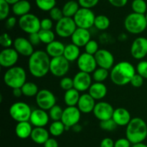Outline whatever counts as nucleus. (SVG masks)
I'll list each match as a JSON object with an SVG mask.
<instances>
[{"label": "nucleus", "instance_id": "1", "mask_svg": "<svg viewBox=\"0 0 147 147\" xmlns=\"http://www.w3.org/2000/svg\"><path fill=\"white\" fill-rule=\"evenodd\" d=\"M51 58L45 50H34L29 57L28 68L32 76L35 78H42L50 71Z\"/></svg>", "mask_w": 147, "mask_h": 147}, {"label": "nucleus", "instance_id": "2", "mask_svg": "<svg viewBox=\"0 0 147 147\" xmlns=\"http://www.w3.org/2000/svg\"><path fill=\"white\" fill-rule=\"evenodd\" d=\"M136 74V68L129 61H121L111 69L110 78L114 84L125 86L131 82Z\"/></svg>", "mask_w": 147, "mask_h": 147}, {"label": "nucleus", "instance_id": "3", "mask_svg": "<svg viewBox=\"0 0 147 147\" xmlns=\"http://www.w3.org/2000/svg\"><path fill=\"white\" fill-rule=\"evenodd\" d=\"M126 138L132 144L142 143L147 138V124L142 118H134L126 125Z\"/></svg>", "mask_w": 147, "mask_h": 147}, {"label": "nucleus", "instance_id": "4", "mask_svg": "<svg viewBox=\"0 0 147 147\" xmlns=\"http://www.w3.org/2000/svg\"><path fill=\"white\" fill-rule=\"evenodd\" d=\"M3 79L4 84L11 89L21 88L27 80V74L22 66H14L7 69Z\"/></svg>", "mask_w": 147, "mask_h": 147}, {"label": "nucleus", "instance_id": "5", "mask_svg": "<svg viewBox=\"0 0 147 147\" xmlns=\"http://www.w3.org/2000/svg\"><path fill=\"white\" fill-rule=\"evenodd\" d=\"M124 27L128 33L139 35L147 28V21L145 14L132 12L128 14L124 20Z\"/></svg>", "mask_w": 147, "mask_h": 147}, {"label": "nucleus", "instance_id": "6", "mask_svg": "<svg viewBox=\"0 0 147 147\" xmlns=\"http://www.w3.org/2000/svg\"><path fill=\"white\" fill-rule=\"evenodd\" d=\"M32 110L27 103L24 102H16L10 106L9 113L16 122L30 121Z\"/></svg>", "mask_w": 147, "mask_h": 147}, {"label": "nucleus", "instance_id": "7", "mask_svg": "<svg viewBox=\"0 0 147 147\" xmlns=\"http://www.w3.org/2000/svg\"><path fill=\"white\" fill-rule=\"evenodd\" d=\"M41 20L35 14L29 13L20 17L18 24L20 28L23 32L28 34L38 33L41 30L40 27Z\"/></svg>", "mask_w": 147, "mask_h": 147}, {"label": "nucleus", "instance_id": "8", "mask_svg": "<svg viewBox=\"0 0 147 147\" xmlns=\"http://www.w3.org/2000/svg\"><path fill=\"white\" fill-rule=\"evenodd\" d=\"M96 17L91 9L80 7L76 15L73 17V20L78 27L89 30L94 26Z\"/></svg>", "mask_w": 147, "mask_h": 147}, {"label": "nucleus", "instance_id": "9", "mask_svg": "<svg viewBox=\"0 0 147 147\" xmlns=\"http://www.w3.org/2000/svg\"><path fill=\"white\" fill-rule=\"evenodd\" d=\"M78 28L74 20L72 17H63L55 24V33L60 37L67 38L71 37Z\"/></svg>", "mask_w": 147, "mask_h": 147}, {"label": "nucleus", "instance_id": "10", "mask_svg": "<svg viewBox=\"0 0 147 147\" xmlns=\"http://www.w3.org/2000/svg\"><path fill=\"white\" fill-rule=\"evenodd\" d=\"M70 69V62L63 56L52 58L50 72L56 77H64Z\"/></svg>", "mask_w": 147, "mask_h": 147}, {"label": "nucleus", "instance_id": "11", "mask_svg": "<svg viewBox=\"0 0 147 147\" xmlns=\"http://www.w3.org/2000/svg\"><path fill=\"white\" fill-rule=\"evenodd\" d=\"M36 103L40 109L50 110L56 105V97L54 94L49 89H42L36 95Z\"/></svg>", "mask_w": 147, "mask_h": 147}, {"label": "nucleus", "instance_id": "12", "mask_svg": "<svg viewBox=\"0 0 147 147\" xmlns=\"http://www.w3.org/2000/svg\"><path fill=\"white\" fill-rule=\"evenodd\" d=\"M80 118H81V112L77 106H67V108L63 110L61 121L64 123L65 127L70 128L78 123Z\"/></svg>", "mask_w": 147, "mask_h": 147}, {"label": "nucleus", "instance_id": "13", "mask_svg": "<svg viewBox=\"0 0 147 147\" xmlns=\"http://www.w3.org/2000/svg\"><path fill=\"white\" fill-rule=\"evenodd\" d=\"M77 66L80 71L92 74L97 69L98 65L95 56L85 52L77 60Z\"/></svg>", "mask_w": 147, "mask_h": 147}, {"label": "nucleus", "instance_id": "14", "mask_svg": "<svg viewBox=\"0 0 147 147\" xmlns=\"http://www.w3.org/2000/svg\"><path fill=\"white\" fill-rule=\"evenodd\" d=\"M114 110V108L110 103L100 101L96 104L93 113L94 116L100 122V121L111 119Z\"/></svg>", "mask_w": 147, "mask_h": 147}, {"label": "nucleus", "instance_id": "15", "mask_svg": "<svg viewBox=\"0 0 147 147\" xmlns=\"http://www.w3.org/2000/svg\"><path fill=\"white\" fill-rule=\"evenodd\" d=\"M131 54L136 60H142L147 56V38L138 37L135 39L131 46Z\"/></svg>", "mask_w": 147, "mask_h": 147}, {"label": "nucleus", "instance_id": "16", "mask_svg": "<svg viewBox=\"0 0 147 147\" xmlns=\"http://www.w3.org/2000/svg\"><path fill=\"white\" fill-rule=\"evenodd\" d=\"M19 54L14 48H4L0 53V65L6 69L15 66L19 60Z\"/></svg>", "mask_w": 147, "mask_h": 147}, {"label": "nucleus", "instance_id": "17", "mask_svg": "<svg viewBox=\"0 0 147 147\" xmlns=\"http://www.w3.org/2000/svg\"><path fill=\"white\" fill-rule=\"evenodd\" d=\"M94 56L98 67L109 70L114 66V56L112 53L106 49H99Z\"/></svg>", "mask_w": 147, "mask_h": 147}, {"label": "nucleus", "instance_id": "18", "mask_svg": "<svg viewBox=\"0 0 147 147\" xmlns=\"http://www.w3.org/2000/svg\"><path fill=\"white\" fill-rule=\"evenodd\" d=\"M73 88L80 92H84L88 90L92 83V76L90 74L83 71H79L74 76Z\"/></svg>", "mask_w": 147, "mask_h": 147}, {"label": "nucleus", "instance_id": "19", "mask_svg": "<svg viewBox=\"0 0 147 147\" xmlns=\"http://www.w3.org/2000/svg\"><path fill=\"white\" fill-rule=\"evenodd\" d=\"M13 46L19 54L25 57H30L34 52V46L30 43L28 38L24 37H16L14 40Z\"/></svg>", "mask_w": 147, "mask_h": 147}, {"label": "nucleus", "instance_id": "20", "mask_svg": "<svg viewBox=\"0 0 147 147\" xmlns=\"http://www.w3.org/2000/svg\"><path fill=\"white\" fill-rule=\"evenodd\" d=\"M49 113L45 110L37 108L32 110L30 122L34 127H45L50 120Z\"/></svg>", "mask_w": 147, "mask_h": 147}, {"label": "nucleus", "instance_id": "21", "mask_svg": "<svg viewBox=\"0 0 147 147\" xmlns=\"http://www.w3.org/2000/svg\"><path fill=\"white\" fill-rule=\"evenodd\" d=\"M72 43L79 48L85 47L86 45L91 40V35L88 29L78 27L71 37Z\"/></svg>", "mask_w": 147, "mask_h": 147}, {"label": "nucleus", "instance_id": "22", "mask_svg": "<svg viewBox=\"0 0 147 147\" xmlns=\"http://www.w3.org/2000/svg\"><path fill=\"white\" fill-rule=\"evenodd\" d=\"M96 104V99H93L89 93H84L80 95L77 107L81 113L88 114L93 112Z\"/></svg>", "mask_w": 147, "mask_h": 147}, {"label": "nucleus", "instance_id": "23", "mask_svg": "<svg viewBox=\"0 0 147 147\" xmlns=\"http://www.w3.org/2000/svg\"><path fill=\"white\" fill-rule=\"evenodd\" d=\"M112 119L118 126H126L132 119L130 112L124 108H118L114 110Z\"/></svg>", "mask_w": 147, "mask_h": 147}, {"label": "nucleus", "instance_id": "24", "mask_svg": "<svg viewBox=\"0 0 147 147\" xmlns=\"http://www.w3.org/2000/svg\"><path fill=\"white\" fill-rule=\"evenodd\" d=\"M108 89L103 82L93 83L88 89V93L96 100H100L103 99L107 95Z\"/></svg>", "mask_w": 147, "mask_h": 147}, {"label": "nucleus", "instance_id": "25", "mask_svg": "<svg viewBox=\"0 0 147 147\" xmlns=\"http://www.w3.org/2000/svg\"><path fill=\"white\" fill-rule=\"evenodd\" d=\"M31 139L37 144H43L50 138V132L45 127H34L32 131Z\"/></svg>", "mask_w": 147, "mask_h": 147}, {"label": "nucleus", "instance_id": "26", "mask_svg": "<svg viewBox=\"0 0 147 147\" xmlns=\"http://www.w3.org/2000/svg\"><path fill=\"white\" fill-rule=\"evenodd\" d=\"M65 48V46L62 42L55 40L54 41L47 45L45 51L52 59V58L63 56Z\"/></svg>", "mask_w": 147, "mask_h": 147}, {"label": "nucleus", "instance_id": "27", "mask_svg": "<svg viewBox=\"0 0 147 147\" xmlns=\"http://www.w3.org/2000/svg\"><path fill=\"white\" fill-rule=\"evenodd\" d=\"M32 129V125L30 121L19 122L15 127V133L21 139H26L30 137Z\"/></svg>", "mask_w": 147, "mask_h": 147}, {"label": "nucleus", "instance_id": "28", "mask_svg": "<svg viewBox=\"0 0 147 147\" xmlns=\"http://www.w3.org/2000/svg\"><path fill=\"white\" fill-rule=\"evenodd\" d=\"M31 10V4L27 0H20L12 5V12L14 15L22 17L29 14Z\"/></svg>", "mask_w": 147, "mask_h": 147}, {"label": "nucleus", "instance_id": "29", "mask_svg": "<svg viewBox=\"0 0 147 147\" xmlns=\"http://www.w3.org/2000/svg\"><path fill=\"white\" fill-rule=\"evenodd\" d=\"M80 48L73 43H69L66 45L65 48L63 56L69 62H73L77 61L80 56Z\"/></svg>", "mask_w": 147, "mask_h": 147}, {"label": "nucleus", "instance_id": "30", "mask_svg": "<svg viewBox=\"0 0 147 147\" xmlns=\"http://www.w3.org/2000/svg\"><path fill=\"white\" fill-rule=\"evenodd\" d=\"M80 92L75 88L65 91L64 95V102L67 107L77 106L80 99Z\"/></svg>", "mask_w": 147, "mask_h": 147}, {"label": "nucleus", "instance_id": "31", "mask_svg": "<svg viewBox=\"0 0 147 147\" xmlns=\"http://www.w3.org/2000/svg\"><path fill=\"white\" fill-rule=\"evenodd\" d=\"M80 8V6L79 4L78 1H76L75 0H70L67 1V2L65 3L63 5L62 10L64 17H72L73 18L79 9Z\"/></svg>", "mask_w": 147, "mask_h": 147}, {"label": "nucleus", "instance_id": "32", "mask_svg": "<svg viewBox=\"0 0 147 147\" xmlns=\"http://www.w3.org/2000/svg\"><path fill=\"white\" fill-rule=\"evenodd\" d=\"M23 95L27 97H36L39 90L38 86L35 83L32 82H26L25 84L21 87Z\"/></svg>", "mask_w": 147, "mask_h": 147}, {"label": "nucleus", "instance_id": "33", "mask_svg": "<svg viewBox=\"0 0 147 147\" xmlns=\"http://www.w3.org/2000/svg\"><path fill=\"white\" fill-rule=\"evenodd\" d=\"M48 131L53 136H60L65 131V125L61 120L53 121L49 126Z\"/></svg>", "mask_w": 147, "mask_h": 147}, {"label": "nucleus", "instance_id": "34", "mask_svg": "<svg viewBox=\"0 0 147 147\" xmlns=\"http://www.w3.org/2000/svg\"><path fill=\"white\" fill-rule=\"evenodd\" d=\"M111 24L110 19L106 15L100 14L96 17L94 22V26L99 30H106L109 27Z\"/></svg>", "mask_w": 147, "mask_h": 147}, {"label": "nucleus", "instance_id": "35", "mask_svg": "<svg viewBox=\"0 0 147 147\" xmlns=\"http://www.w3.org/2000/svg\"><path fill=\"white\" fill-rule=\"evenodd\" d=\"M110 76L109 70L103 68H97L92 73V78L96 82H103Z\"/></svg>", "mask_w": 147, "mask_h": 147}, {"label": "nucleus", "instance_id": "36", "mask_svg": "<svg viewBox=\"0 0 147 147\" xmlns=\"http://www.w3.org/2000/svg\"><path fill=\"white\" fill-rule=\"evenodd\" d=\"M39 36H40L41 43L44 44H49L54 41L55 38V33L52 30H40L38 32Z\"/></svg>", "mask_w": 147, "mask_h": 147}, {"label": "nucleus", "instance_id": "37", "mask_svg": "<svg viewBox=\"0 0 147 147\" xmlns=\"http://www.w3.org/2000/svg\"><path fill=\"white\" fill-rule=\"evenodd\" d=\"M133 12L146 14L147 12V4L145 0H133L131 3Z\"/></svg>", "mask_w": 147, "mask_h": 147}, {"label": "nucleus", "instance_id": "38", "mask_svg": "<svg viewBox=\"0 0 147 147\" xmlns=\"http://www.w3.org/2000/svg\"><path fill=\"white\" fill-rule=\"evenodd\" d=\"M38 9L43 12H50L56 5V0H35Z\"/></svg>", "mask_w": 147, "mask_h": 147}, {"label": "nucleus", "instance_id": "39", "mask_svg": "<svg viewBox=\"0 0 147 147\" xmlns=\"http://www.w3.org/2000/svg\"><path fill=\"white\" fill-rule=\"evenodd\" d=\"M63 109L61 106L58 105H55L49 110V116L53 121L61 120L63 116Z\"/></svg>", "mask_w": 147, "mask_h": 147}, {"label": "nucleus", "instance_id": "40", "mask_svg": "<svg viewBox=\"0 0 147 147\" xmlns=\"http://www.w3.org/2000/svg\"><path fill=\"white\" fill-rule=\"evenodd\" d=\"M10 4L5 0H0V20H7L9 17L10 12Z\"/></svg>", "mask_w": 147, "mask_h": 147}, {"label": "nucleus", "instance_id": "41", "mask_svg": "<svg viewBox=\"0 0 147 147\" xmlns=\"http://www.w3.org/2000/svg\"><path fill=\"white\" fill-rule=\"evenodd\" d=\"M84 48L85 50H86V53L93 55V56L99 50V46L98 42L96 41L95 40H92V39L86 45V46Z\"/></svg>", "mask_w": 147, "mask_h": 147}, {"label": "nucleus", "instance_id": "42", "mask_svg": "<svg viewBox=\"0 0 147 147\" xmlns=\"http://www.w3.org/2000/svg\"><path fill=\"white\" fill-rule=\"evenodd\" d=\"M118 125H116V122H114L113 119H109L107 120L100 121V127L101 129L104 130L106 131H113L116 128Z\"/></svg>", "mask_w": 147, "mask_h": 147}, {"label": "nucleus", "instance_id": "43", "mask_svg": "<svg viewBox=\"0 0 147 147\" xmlns=\"http://www.w3.org/2000/svg\"><path fill=\"white\" fill-rule=\"evenodd\" d=\"M49 14H50V18L52 19L53 21L55 22H58L59 20H60L64 17L62 9H60L57 7H55L54 8L52 9L49 12Z\"/></svg>", "mask_w": 147, "mask_h": 147}, {"label": "nucleus", "instance_id": "44", "mask_svg": "<svg viewBox=\"0 0 147 147\" xmlns=\"http://www.w3.org/2000/svg\"><path fill=\"white\" fill-rule=\"evenodd\" d=\"M60 86L62 89L65 91L69 90V89L73 88V79L67 76L62 77L61 80L60 82Z\"/></svg>", "mask_w": 147, "mask_h": 147}, {"label": "nucleus", "instance_id": "45", "mask_svg": "<svg viewBox=\"0 0 147 147\" xmlns=\"http://www.w3.org/2000/svg\"><path fill=\"white\" fill-rule=\"evenodd\" d=\"M136 73L142 76L144 79H147V61H141L136 68Z\"/></svg>", "mask_w": 147, "mask_h": 147}, {"label": "nucleus", "instance_id": "46", "mask_svg": "<svg viewBox=\"0 0 147 147\" xmlns=\"http://www.w3.org/2000/svg\"><path fill=\"white\" fill-rule=\"evenodd\" d=\"M13 43H14V41H13L11 37L9 36V35H8L7 33H3L0 36V45L4 48H11Z\"/></svg>", "mask_w": 147, "mask_h": 147}, {"label": "nucleus", "instance_id": "47", "mask_svg": "<svg viewBox=\"0 0 147 147\" xmlns=\"http://www.w3.org/2000/svg\"><path fill=\"white\" fill-rule=\"evenodd\" d=\"M80 7L92 9L96 7L99 2V0H78Z\"/></svg>", "mask_w": 147, "mask_h": 147}, {"label": "nucleus", "instance_id": "48", "mask_svg": "<svg viewBox=\"0 0 147 147\" xmlns=\"http://www.w3.org/2000/svg\"><path fill=\"white\" fill-rule=\"evenodd\" d=\"M144 79L141 75H139V74L136 73V74L133 76V78H132L130 84L132 86H134V87L139 88L141 87V86L144 84Z\"/></svg>", "mask_w": 147, "mask_h": 147}, {"label": "nucleus", "instance_id": "49", "mask_svg": "<svg viewBox=\"0 0 147 147\" xmlns=\"http://www.w3.org/2000/svg\"><path fill=\"white\" fill-rule=\"evenodd\" d=\"M131 144L127 138H121L115 141L114 147H131Z\"/></svg>", "mask_w": 147, "mask_h": 147}, {"label": "nucleus", "instance_id": "50", "mask_svg": "<svg viewBox=\"0 0 147 147\" xmlns=\"http://www.w3.org/2000/svg\"><path fill=\"white\" fill-rule=\"evenodd\" d=\"M53 26V20L50 18H44L41 20L40 27L42 30H52Z\"/></svg>", "mask_w": 147, "mask_h": 147}, {"label": "nucleus", "instance_id": "51", "mask_svg": "<svg viewBox=\"0 0 147 147\" xmlns=\"http://www.w3.org/2000/svg\"><path fill=\"white\" fill-rule=\"evenodd\" d=\"M28 39L29 40H30V43H31L34 46H38V45L41 43V40H40L38 33H32V34H29Z\"/></svg>", "mask_w": 147, "mask_h": 147}, {"label": "nucleus", "instance_id": "52", "mask_svg": "<svg viewBox=\"0 0 147 147\" xmlns=\"http://www.w3.org/2000/svg\"><path fill=\"white\" fill-rule=\"evenodd\" d=\"M112 6L117 8L123 7L126 5L129 0H108Z\"/></svg>", "mask_w": 147, "mask_h": 147}, {"label": "nucleus", "instance_id": "53", "mask_svg": "<svg viewBox=\"0 0 147 147\" xmlns=\"http://www.w3.org/2000/svg\"><path fill=\"white\" fill-rule=\"evenodd\" d=\"M17 20L15 17H9L6 20L5 26L7 29H12L17 24Z\"/></svg>", "mask_w": 147, "mask_h": 147}, {"label": "nucleus", "instance_id": "54", "mask_svg": "<svg viewBox=\"0 0 147 147\" xmlns=\"http://www.w3.org/2000/svg\"><path fill=\"white\" fill-rule=\"evenodd\" d=\"M115 142L111 138H105L101 141L100 147H114Z\"/></svg>", "mask_w": 147, "mask_h": 147}, {"label": "nucleus", "instance_id": "55", "mask_svg": "<svg viewBox=\"0 0 147 147\" xmlns=\"http://www.w3.org/2000/svg\"><path fill=\"white\" fill-rule=\"evenodd\" d=\"M59 144L57 140L54 138H49L44 144V147H58Z\"/></svg>", "mask_w": 147, "mask_h": 147}, {"label": "nucleus", "instance_id": "56", "mask_svg": "<svg viewBox=\"0 0 147 147\" xmlns=\"http://www.w3.org/2000/svg\"><path fill=\"white\" fill-rule=\"evenodd\" d=\"M12 94L15 97H20L22 95H23L21 88H14V89H12Z\"/></svg>", "mask_w": 147, "mask_h": 147}, {"label": "nucleus", "instance_id": "57", "mask_svg": "<svg viewBox=\"0 0 147 147\" xmlns=\"http://www.w3.org/2000/svg\"><path fill=\"white\" fill-rule=\"evenodd\" d=\"M131 147H147V145L144 143H138V144H132Z\"/></svg>", "mask_w": 147, "mask_h": 147}, {"label": "nucleus", "instance_id": "58", "mask_svg": "<svg viewBox=\"0 0 147 147\" xmlns=\"http://www.w3.org/2000/svg\"><path fill=\"white\" fill-rule=\"evenodd\" d=\"M5 1H7L9 4H10V5H14V4H16V3H17V1H20V0H5Z\"/></svg>", "mask_w": 147, "mask_h": 147}, {"label": "nucleus", "instance_id": "59", "mask_svg": "<svg viewBox=\"0 0 147 147\" xmlns=\"http://www.w3.org/2000/svg\"><path fill=\"white\" fill-rule=\"evenodd\" d=\"M73 128L74 129V131H76V132H79V131H80V130H81V127L79 126L78 124H77V125H76L75 126H73Z\"/></svg>", "mask_w": 147, "mask_h": 147}, {"label": "nucleus", "instance_id": "60", "mask_svg": "<svg viewBox=\"0 0 147 147\" xmlns=\"http://www.w3.org/2000/svg\"><path fill=\"white\" fill-rule=\"evenodd\" d=\"M145 16H146V21H147V12L146 13V14H145Z\"/></svg>", "mask_w": 147, "mask_h": 147}]
</instances>
